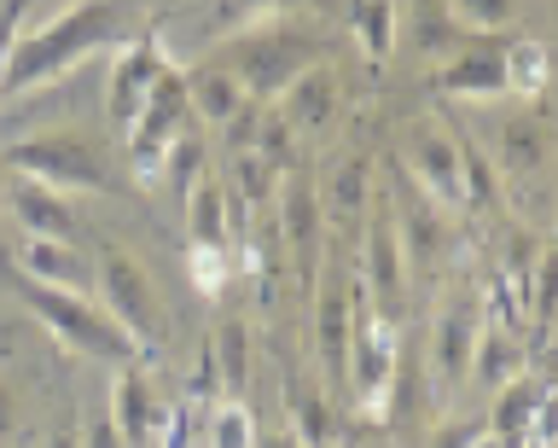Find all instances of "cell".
<instances>
[{"mask_svg":"<svg viewBox=\"0 0 558 448\" xmlns=\"http://www.w3.org/2000/svg\"><path fill=\"white\" fill-rule=\"evenodd\" d=\"M134 0H76V7L52 12V19L17 29L7 76H0V106L7 99H24L35 88H52L64 82L70 64H82L99 47H122L134 41Z\"/></svg>","mask_w":558,"mask_h":448,"instance_id":"6da1fadb","label":"cell"},{"mask_svg":"<svg viewBox=\"0 0 558 448\" xmlns=\"http://www.w3.org/2000/svg\"><path fill=\"white\" fill-rule=\"evenodd\" d=\"M320 59H326V36H320V29H308V24H268V29H244V36L221 41L209 64L233 71V82L262 106V99H279L296 76L308 71V64H320Z\"/></svg>","mask_w":558,"mask_h":448,"instance_id":"7a4b0ae2","label":"cell"},{"mask_svg":"<svg viewBox=\"0 0 558 448\" xmlns=\"http://www.w3.org/2000/svg\"><path fill=\"white\" fill-rule=\"evenodd\" d=\"M12 274H17V268H12ZM17 298H24V303L35 308V320H41L47 332H59V343H70V350L99 355V361H111V367H129V361L140 355V343L111 320V308L94 303L87 291L41 286V280H29V274H17Z\"/></svg>","mask_w":558,"mask_h":448,"instance_id":"3957f363","label":"cell"},{"mask_svg":"<svg viewBox=\"0 0 558 448\" xmlns=\"http://www.w3.org/2000/svg\"><path fill=\"white\" fill-rule=\"evenodd\" d=\"M0 164L12 175H29L52 186V193H111V158L87 141V134H29V141H12L0 152Z\"/></svg>","mask_w":558,"mask_h":448,"instance_id":"277c9868","label":"cell"},{"mask_svg":"<svg viewBox=\"0 0 558 448\" xmlns=\"http://www.w3.org/2000/svg\"><path fill=\"white\" fill-rule=\"evenodd\" d=\"M192 129V99H186V71H169L151 82L146 106H140L134 129H129V158H134V175L140 186H157L163 175V152L174 146V134Z\"/></svg>","mask_w":558,"mask_h":448,"instance_id":"5b68a950","label":"cell"},{"mask_svg":"<svg viewBox=\"0 0 558 448\" xmlns=\"http://www.w3.org/2000/svg\"><path fill=\"white\" fill-rule=\"evenodd\" d=\"M99 303L111 308V320L140 343V355L163 350V303L146 280V268L129 251H105L99 256Z\"/></svg>","mask_w":558,"mask_h":448,"instance_id":"8992f818","label":"cell"},{"mask_svg":"<svg viewBox=\"0 0 558 448\" xmlns=\"http://www.w3.org/2000/svg\"><path fill=\"white\" fill-rule=\"evenodd\" d=\"M396 326L384 308H366L355 303V332H349V367H343V385L355 390L361 413H384V396L396 385Z\"/></svg>","mask_w":558,"mask_h":448,"instance_id":"52a82bcc","label":"cell"},{"mask_svg":"<svg viewBox=\"0 0 558 448\" xmlns=\"http://www.w3.org/2000/svg\"><path fill=\"white\" fill-rule=\"evenodd\" d=\"M163 71H169V59H163V47H157L151 29H140L134 41H122L117 59H111V76H105V117H111L117 129H134V117H140V106H146V94H151V82Z\"/></svg>","mask_w":558,"mask_h":448,"instance_id":"ba28073f","label":"cell"},{"mask_svg":"<svg viewBox=\"0 0 558 448\" xmlns=\"http://www.w3.org/2000/svg\"><path fill=\"white\" fill-rule=\"evenodd\" d=\"M401 169H408L436 204L460 210V152H453V134L436 123V117H418L408 129V164Z\"/></svg>","mask_w":558,"mask_h":448,"instance_id":"9c48e42d","label":"cell"},{"mask_svg":"<svg viewBox=\"0 0 558 448\" xmlns=\"http://www.w3.org/2000/svg\"><path fill=\"white\" fill-rule=\"evenodd\" d=\"M471 343H477V303L471 298H448L430 332V373L436 390H460L471 373Z\"/></svg>","mask_w":558,"mask_h":448,"instance_id":"30bf717a","label":"cell"},{"mask_svg":"<svg viewBox=\"0 0 558 448\" xmlns=\"http://www.w3.org/2000/svg\"><path fill=\"white\" fill-rule=\"evenodd\" d=\"M7 210L17 216V228L24 239H52V245H76V210H70L64 193H52V186L29 181V175H12L7 186Z\"/></svg>","mask_w":558,"mask_h":448,"instance_id":"8fae6325","label":"cell"},{"mask_svg":"<svg viewBox=\"0 0 558 448\" xmlns=\"http://www.w3.org/2000/svg\"><path fill=\"white\" fill-rule=\"evenodd\" d=\"M105 413H111V425L122 431V443H129V448L151 443L157 431H163V420H169V413H163V402H157V390H151V378L140 373L134 361H129V367H117L111 408H105Z\"/></svg>","mask_w":558,"mask_h":448,"instance_id":"7c38bea8","label":"cell"},{"mask_svg":"<svg viewBox=\"0 0 558 448\" xmlns=\"http://www.w3.org/2000/svg\"><path fill=\"white\" fill-rule=\"evenodd\" d=\"M279 117H286L291 134H320L331 117H338V71H331V59L308 64L303 76L291 82L286 94H279Z\"/></svg>","mask_w":558,"mask_h":448,"instance_id":"4fadbf2b","label":"cell"},{"mask_svg":"<svg viewBox=\"0 0 558 448\" xmlns=\"http://www.w3.org/2000/svg\"><path fill=\"white\" fill-rule=\"evenodd\" d=\"M495 169L506 181H530L547 169V117L541 111H512L500 117V134H495Z\"/></svg>","mask_w":558,"mask_h":448,"instance_id":"5bb4252c","label":"cell"},{"mask_svg":"<svg viewBox=\"0 0 558 448\" xmlns=\"http://www.w3.org/2000/svg\"><path fill=\"white\" fill-rule=\"evenodd\" d=\"M373 216V228H366V291H373L378 303H396L401 298V280H408V263H401V228H396V216H390V204H378V210H366Z\"/></svg>","mask_w":558,"mask_h":448,"instance_id":"9a60e30c","label":"cell"},{"mask_svg":"<svg viewBox=\"0 0 558 448\" xmlns=\"http://www.w3.org/2000/svg\"><path fill=\"white\" fill-rule=\"evenodd\" d=\"M541 408H547V385L535 373H512L495 390V408H488V437H500L506 448H523Z\"/></svg>","mask_w":558,"mask_h":448,"instance_id":"2e32d148","label":"cell"},{"mask_svg":"<svg viewBox=\"0 0 558 448\" xmlns=\"http://www.w3.org/2000/svg\"><path fill=\"white\" fill-rule=\"evenodd\" d=\"M314 332H320V361L331 367V378L343 385V367H349V332H355V303L343 298V286H338V274L320 286V298H314Z\"/></svg>","mask_w":558,"mask_h":448,"instance_id":"e0dca14e","label":"cell"},{"mask_svg":"<svg viewBox=\"0 0 558 448\" xmlns=\"http://www.w3.org/2000/svg\"><path fill=\"white\" fill-rule=\"evenodd\" d=\"M186 99H192V117H198V123H216V129H227L244 106H251V94H244L233 82V71H221V64H198V71L186 76Z\"/></svg>","mask_w":558,"mask_h":448,"instance_id":"ac0fdd59","label":"cell"},{"mask_svg":"<svg viewBox=\"0 0 558 448\" xmlns=\"http://www.w3.org/2000/svg\"><path fill=\"white\" fill-rule=\"evenodd\" d=\"M373 210V169H366L361 152H343L338 164L326 169V216L338 221V228H349L355 216Z\"/></svg>","mask_w":558,"mask_h":448,"instance_id":"d6986e66","label":"cell"},{"mask_svg":"<svg viewBox=\"0 0 558 448\" xmlns=\"http://www.w3.org/2000/svg\"><path fill=\"white\" fill-rule=\"evenodd\" d=\"M12 268H17V274H29V280H41V286L87 291L76 245H52V239H24V245H17V263H12Z\"/></svg>","mask_w":558,"mask_h":448,"instance_id":"ffe728a7","label":"cell"},{"mask_svg":"<svg viewBox=\"0 0 558 448\" xmlns=\"http://www.w3.org/2000/svg\"><path fill=\"white\" fill-rule=\"evenodd\" d=\"M186 216H192V245H221L227 251V239H239L233 216H227V181L221 175H204L198 186H192Z\"/></svg>","mask_w":558,"mask_h":448,"instance_id":"44dd1931","label":"cell"},{"mask_svg":"<svg viewBox=\"0 0 558 448\" xmlns=\"http://www.w3.org/2000/svg\"><path fill=\"white\" fill-rule=\"evenodd\" d=\"M221 181L239 198V210H268L279 198V164H268L262 152H233V175H221Z\"/></svg>","mask_w":558,"mask_h":448,"instance_id":"7402d4cb","label":"cell"},{"mask_svg":"<svg viewBox=\"0 0 558 448\" xmlns=\"http://www.w3.org/2000/svg\"><path fill=\"white\" fill-rule=\"evenodd\" d=\"M500 76H506V94L541 99V88H547V76H553L547 47H541L535 36H518L512 47H506V59H500Z\"/></svg>","mask_w":558,"mask_h":448,"instance_id":"603a6c76","label":"cell"},{"mask_svg":"<svg viewBox=\"0 0 558 448\" xmlns=\"http://www.w3.org/2000/svg\"><path fill=\"white\" fill-rule=\"evenodd\" d=\"M436 88L442 94H460V99H500L506 94V76H500V59H453L436 71Z\"/></svg>","mask_w":558,"mask_h":448,"instance_id":"cb8c5ba5","label":"cell"},{"mask_svg":"<svg viewBox=\"0 0 558 448\" xmlns=\"http://www.w3.org/2000/svg\"><path fill=\"white\" fill-rule=\"evenodd\" d=\"M349 29H355L366 59L396 53V0H349Z\"/></svg>","mask_w":558,"mask_h":448,"instance_id":"d4e9b609","label":"cell"},{"mask_svg":"<svg viewBox=\"0 0 558 448\" xmlns=\"http://www.w3.org/2000/svg\"><path fill=\"white\" fill-rule=\"evenodd\" d=\"M512 373H523V361H518V338L512 332H477V343H471V373L465 378H477V385H488V390H500Z\"/></svg>","mask_w":558,"mask_h":448,"instance_id":"484cf974","label":"cell"},{"mask_svg":"<svg viewBox=\"0 0 558 448\" xmlns=\"http://www.w3.org/2000/svg\"><path fill=\"white\" fill-rule=\"evenodd\" d=\"M291 443L296 448H331V443H338V425H331L326 396H314L303 385L291 390Z\"/></svg>","mask_w":558,"mask_h":448,"instance_id":"4316f807","label":"cell"},{"mask_svg":"<svg viewBox=\"0 0 558 448\" xmlns=\"http://www.w3.org/2000/svg\"><path fill=\"white\" fill-rule=\"evenodd\" d=\"M286 233H291V251L303 256V268H308L314 233H320V204H314V186H308L303 175L286 181Z\"/></svg>","mask_w":558,"mask_h":448,"instance_id":"83f0119b","label":"cell"},{"mask_svg":"<svg viewBox=\"0 0 558 448\" xmlns=\"http://www.w3.org/2000/svg\"><path fill=\"white\" fill-rule=\"evenodd\" d=\"M209 361L227 378V396H244V385H251V332H244V320H221Z\"/></svg>","mask_w":558,"mask_h":448,"instance_id":"f1b7e54d","label":"cell"},{"mask_svg":"<svg viewBox=\"0 0 558 448\" xmlns=\"http://www.w3.org/2000/svg\"><path fill=\"white\" fill-rule=\"evenodd\" d=\"M157 181H169L181 198L204 181V134H198V129L174 134V146L163 152V175H157Z\"/></svg>","mask_w":558,"mask_h":448,"instance_id":"f546056e","label":"cell"},{"mask_svg":"<svg viewBox=\"0 0 558 448\" xmlns=\"http://www.w3.org/2000/svg\"><path fill=\"white\" fill-rule=\"evenodd\" d=\"M204 448H256V420L239 396H227V402L209 408V443Z\"/></svg>","mask_w":558,"mask_h":448,"instance_id":"4dcf8cb0","label":"cell"},{"mask_svg":"<svg viewBox=\"0 0 558 448\" xmlns=\"http://www.w3.org/2000/svg\"><path fill=\"white\" fill-rule=\"evenodd\" d=\"M186 274H192V286H198L204 298H221V286L233 280V256H227L221 245H192L186 251Z\"/></svg>","mask_w":558,"mask_h":448,"instance_id":"1f68e13d","label":"cell"},{"mask_svg":"<svg viewBox=\"0 0 558 448\" xmlns=\"http://www.w3.org/2000/svg\"><path fill=\"white\" fill-rule=\"evenodd\" d=\"M453 12H460L471 29H500L518 12V0H453Z\"/></svg>","mask_w":558,"mask_h":448,"instance_id":"d6a6232c","label":"cell"},{"mask_svg":"<svg viewBox=\"0 0 558 448\" xmlns=\"http://www.w3.org/2000/svg\"><path fill=\"white\" fill-rule=\"evenodd\" d=\"M24 12H29V0H7V7H0V76H7L12 41H17V29H24Z\"/></svg>","mask_w":558,"mask_h":448,"instance_id":"836d02e7","label":"cell"},{"mask_svg":"<svg viewBox=\"0 0 558 448\" xmlns=\"http://www.w3.org/2000/svg\"><path fill=\"white\" fill-rule=\"evenodd\" d=\"M82 448H122V431L111 425V413L87 420V431H82Z\"/></svg>","mask_w":558,"mask_h":448,"instance_id":"e575fe53","label":"cell"},{"mask_svg":"<svg viewBox=\"0 0 558 448\" xmlns=\"http://www.w3.org/2000/svg\"><path fill=\"white\" fill-rule=\"evenodd\" d=\"M471 437H477V431L453 420V425H442V431H436V437H430V448H471Z\"/></svg>","mask_w":558,"mask_h":448,"instance_id":"d590c367","label":"cell"},{"mask_svg":"<svg viewBox=\"0 0 558 448\" xmlns=\"http://www.w3.org/2000/svg\"><path fill=\"white\" fill-rule=\"evenodd\" d=\"M12 420H17V402H12V390H0V437L12 431Z\"/></svg>","mask_w":558,"mask_h":448,"instance_id":"8d00e7d4","label":"cell"},{"mask_svg":"<svg viewBox=\"0 0 558 448\" xmlns=\"http://www.w3.org/2000/svg\"><path fill=\"white\" fill-rule=\"evenodd\" d=\"M52 448H82V437H76V425H59V431H52Z\"/></svg>","mask_w":558,"mask_h":448,"instance_id":"74e56055","label":"cell"},{"mask_svg":"<svg viewBox=\"0 0 558 448\" xmlns=\"http://www.w3.org/2000/svg\"><path fill=\"white\" fill-rule=\"evenodd\" d=\"M7 186H12V169L0 164V204H7Z\"/></svg>","mask_w":558,"mask_h":448,"instance_id":"f35d334b","label":"cell"},{"mask_svg":"<svg viewBox=\"0 0 558 448\" xmlns=\"http://www.w3.org/2000/svg\"><path fill=\"white\" fill-rule=\"evenodd\" d=\"M471 448H506L500 437H471Z\"/></svg>","mask_w":558,"mask_h":448,"instance_id":"ab89813d","label":"cell"},{"mask_svg":"<svg viewBox=\"0 0 558 448\" xmlns=\"http://www.w3.org/2000/svg\"><path fill=\"white\" fill-rule=\"evenodd\" d=\"M279 448H296V443H291V437H286V443H279Z\"/></svg>","mask_w":558,"mask_h":448,"instance_id":"60d3db41","label":"cell"}]
</instances>
